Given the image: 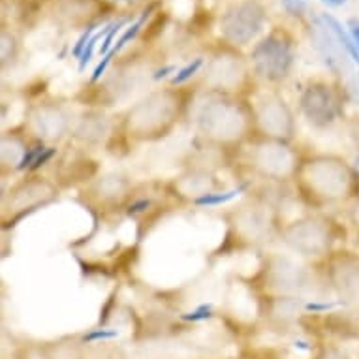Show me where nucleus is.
<instances>
[{"label": "nucleus", "mask_w": 359, "mask_h": 359, "mask_svg": "<svg viewBox=\"0 0 359 359\" xmlns=\"http://www.w3.org/2000/svg\"><path fill=\"white\" fill-rule=\"evenodd\" d=\"M341 295L346 305L359 311V264L344 265L341 273Z\"/></svg>", "instance_id": "9"}, {"label": "nucleus", "mask_w": 359, "mask_h": 359, "mask_svg": "<svg viewBox=\"0 0 359 359\" xmlns=\"http://www.w3.org/2000/svg\"><path fill=\"white\" fill-rule=\"evenodd\" d=\"M55 154H57V149L48 147V149H46V151H43V153L40 154V156H38V160H36L34 164H32V168H30L29 171H36V170H40V168H43V165L48 164L49 160L53 158Z\"/></svg>", "instance_id": "20"}, {"label": "nucleus", "mask_w": 359, "mask_h": 359, "mask_svg": "<svg viewBox=\"0 0 359 359\" xmlns=\"http://www.w3.org/2000/svg\"><path fill=\"white\" fill-rule=\"evenodd\" d=\"M348 32L352 36L355 48L359 49V19H350V21H348Z\"/></svg>", "instance_id": "23"}, {"label": "nucleus", "mask_w": 359, "mask_h": 359, "mask_svg": "<svg viewBox=\"0 0 359 359\" xmlns=\"http://www.w3.org/2000/svg\"><path fill=\"white\" fill-rule=\"evenodd\" d=\"M301 111L309 123L324 128L342 115V102L335 90L325 83H312L301 96Z\"/></svg>", "instance_id": "4"}, {"label": "nucleus", "mask_w": 359, "mask_h": 359, "mask_svg": "<svg viewBox=\"0 0 359 359\" xmlns=\"http://www.w3.org/2000/svg\"><path fill=\"white\" fill-rule=\"evenodd\" d=\"M256 162L264 173L273 177H286L294 170V156L286 147L280 145H262L256 153Z\"/></svg>", "instance_id": "8"}, {"label": "nucleus", "mask_w": 359, "mask_h": 359, "mask_svg": "<svg viewBox=\"0 0 359 359\" xmlns=\"http://www.w3.org/2000/svg\"><path fill=\"white\" fill-rule=\"evenodd\" d=\"M290 245L306 254H322L330 247V231L320 222H295L288 233Z\"/></svg>", "instance_id": "6"}, {"label": "nucleus", "mask_w": 359, "mask_h": 359, "mask_svg": "<svg viewBox=\"0 0 359 359\" xmlns=\"http://www.w3.org/2000/svg\"><path fill=\"white\" fill-rule=\"evenodd\" d=\"M350 220H352L353 226L359 230V198H355V201H353L352 211H350Z\"/></svg>", "instance_id": "24"}, {"label": "nucleus", "mask_w": 359, "mask_h": 359, "mask_svg": "<svg viewBox=\"0 0 359 359\" xmlns=\"http://www.w3.org/2000/svg\"><path fill=\"white\" fill-rule=\"evenodd\" d=\"M324 4H327V6L331 8H339V6H344L348 0H322Z\"/></svg>", "instance_id": "26"}, {"label": "nucleus", "mask_w": 359, "mask_h": 359, "mask_svg": "<svg viewBox=\"0 0 359 359\" xmlns=\"http://www.w3.org/2000/svg\"><path fill=\"white\" fill-rule=\"evenodd\" d=\"M38 126L48 140H57L66 130V117L55 107H46V109H40Z\"/></svg>", "instance_id": "10"}, {"label": "nucleus", "mask_w": 359, "mask_h": 359, "mask_svg": "<svg viewBox=\"0 0 359 359\" xmlns=\"http://www.w3.org/2000/svg\"><path fill=\"white\" fill-rule=\"evenodd\" d=\"M265 25V10L258 0H243L224 12L220 32L236 46H247L262 32Z\"/></svg>", "instance_id": "3"}, {"label": "nucleus", "mask_w": 359, "mask_h": 359, "mask_svg": "<svg viewBox=\"0 0 359 359\" xmlns=\"http://www.w3.org/2000/svg\"><path fill=\"white\" fill-rule=\"evenodd\" d=\"M258 123L265 134L280 140H288L294 134V118L284 102L267 100L262 104L258 113Z\"/></svg>", "instance_id": "7"}, {"label": "nucleus", "mask_w": 359, "mask_h": 359, "mask_svg": "<svg viewBox=\"0 0 359 359\" xmlns=\"http://www.w3.org/2000/svg\"><path fill=\"white\" fill-rule=\"evenodd\" d=\"M320 359H346V358L341 355L339 352H335V350H331V352H325V358H320Z\"/></svg>", "instance_id": "27"}, {"label": "nucleus", "mask_w": 359, "mask_h": 359, "mask_svg": "<svg viewBox=\"0 0 359 359\" xmlns=\"http://www.w3.org/2000/svg\"><path fill=\"white\" fill-rule=\"evenodd\" d=\"M309 183L314 196L324 201L350 200L359 190V171L344 160L324 156L309 165Z\"/></svg>", "instance_id": "1"}, {"label": "nucleus", "mask_w": 359, "mask_h": 359, "mask_svg": "<svg viewBox=\"0 0 359 359\" xmlns=\"http://www.w3.org/2000/svg\"><path fill=\"white\" fill-rule=\"evenodd\" d=\"M109 27H111V23L109 25H104L100 30H96L95 34L90 36V40H88L87 48L83 49L81 57H79V70H85V66L90 62V59H93V55H95V49L96 46H98V41L104 40L107 34V30H109Z\"/></svg>", "instance_id": "13"}, {"label": "nucleus", "mask_w": 359, "mask_h": 359, "mask_svg": "<svg viewBox=\"0 0 359 359\" xmlns=\"http://www.w3.org/2000/svg\"><path fill=\"white\" fill-rule=\"evenodd\" d=\"M201 66H203V60L201 59H194L192 62L183 66L181 70L175 72V76L171 77V85H183V83H187L189 79H192V77L198 74V70H200Z\"/></svg>", "instance_id": "15"}, {"label": "nucleus", "mask_w": 359, "mask_h": 359, "mask_svg": "<svg viewBox=\"0 0 359 359\" xmlns=\"http://www.w3.org/2000/svg\"><path fill=\"white\" fill-rule=\"evenodd\" d=\"M352 136H353V142H355V147L359 151V118L353 123V128H352ZM355 170L359 171V154H358V160H355Z\"/></svg>", "instance_id": "25"}, {"label": "nucleus", "mask_w": 359, "mask_h": 359, "mask_svg": "<svg viewBox=\"0 0 359 359\" xmlns=\"http://www.w3.org/2000/svg\"><path fill=\"white\" fill-rule=\"evenodd\" d=\"M154 8H156V4H151V6L145 10V12H142V15L134 21V23H130L126 29H124V32L121 34V38L117 40V43H115V48L111 49L113 53H118V51H123V48H126L130 41L134 40V38H137V34L142 32L143 25H145V21H147L149 18H151V13L154 12Z\"/></svg>", "instance_id": "11"}, {"label": "nucleus", "mask_w": 359, "mask_h": 359, "mask_svg": "<svg viewBox=\"0 0 359 359\" xmlns=\"http://www.w3.org/2000/svg\"><path fill=\"white\" fill-rule=\"evenodd\" d=\"M200 124L203 132L218 137L239 136L243 126V118L236 107L226 102H212L203 107L200 115Z\"/></svg>", "instance_id": "5"}, {"label": "nucleus", "mask_w": 359, "mask_h": 359, "mask_svg": "<svg viewBox=\"0 0 359 359\" xmlns=\"http://www.w3.org/2000/svg\"><path fill=\"white\" fill-rule=\"evenodd\" d=\"M93 34H95V27H93V25H88L87 29H85V32L79 36V40H77V43L74 46V49H72V55H74L76 59H79V57H81L83 49L87 48L88 40H90V36Z\"/></svg>", "instance_id": "18"}, {"label": "nucleus", "mask_w": 359, "mask_h": 359, "mask_svg": "<svg viewBox=\"0 0 359 359\" xmlns=\"http://www.w3.org/2000/svg\"><path fill=\"white\" fill-rule=\"evenodd\" d=\"M109 2H115V4H137L142 0H109Z\"/></svg>", "instance_id": "28"}, {"label": "nucleus", "mask_w": 359, "mask_h": 359, "mask_svg": "<svg viewBox=\"0 0 359 359\" xmlns=\"http://www.w3.org/2000/svg\"><path fill=\"white\" fill-rule=\"evenodd\" d=\"M245 187H239V189H233V190H228V192H217V194H201L198 198H194V203L200 207H215V205H222V203H228L231 201L233 198L241 194Z\"/></svg>", "instance_id": "12"}, {"label": "nucleus", "mask_w": 359, "mask_h": 359, "mask_svg": "<svg viewBox=\"0 0 359 359\" xmlns=\"http://www.w3.org/2000/svg\"><path fill=\"white\" fill-rule=\"evenodd\" d=\"M283 2V8L290 15H295V18H303L306 12V0H280Z\"/></svg>", "instance_id": "17"}, {"label": "nucleus", "mask_w": 359, "mask_h": 359, "mask_svg": "<svg viewBox=\"0 0 359 359\" xmlns=\"http://www.w3.org/2000/svg\"><path fill=\"white\" fill-rule=\"evenodd\" d=\"M128 19H118V21H113L111 27H109V30H107L106 38L102 40V46H100V55L102 57H106L109 51H111L113 48H115V38H117V34L121 32V30L124 29V27H128Z\"/></svg>", "instance_id": "14"}, {"label": "nucleus", "mask_w": 359, "mask_h": 359, "mask_svg": "<svg viewBox=\"0 0 359 359\" xmlns=\"http://www.w3.org/2000/svg\"><path fill=\"white\" fill-rule=\"evenodd\" d=\"M46 149H48V147L43 145V142L34 143L32 147L27 149V151H25V154H23V158H21V162H19L18 170H19V171L30 170V168H32V164H34L36 160H38V156H40V154L43 153Z\"/></svg>", "instance_id": "16"}, {"label": "nucleus", "mask_w": 359, "mask_h": 359, "mask_svg": "<svg viewBox=\"0 0 359 359\" xmlns=\"http://www.w3.org/2000/svg\"><path fill=\"white\" fill-rule=\"evenodd\" d=\"M254 70L267 81H280L288 77L294 66V46L284 32H271L252 51Z\"/></svg>", "instance_id": "2"}, {"label": "nucleus", "mask_w": 359, "mask_h": 359, "mask_svg": "<svg viewBox=\"0 0 359 359\" xmlns=\"http://www.w3.org/2000/svg\"><path fill=\"white\" fill-rule=\"evenodd\" d=\"M113 51H109V53L106 55V57H104V59H102V62L98 66H96V70H95V74H93V77H90V81L93 83H96L98 81V79H100L102 76H104V74H106V70H107V66L111 65V59H113Z\"/></svg>", "instance_id": "21"}, {"label": "nucleus", "mask_w": 359, "mask_h": 359, "mask_svg": "<svg viewBox=\"0 0 359 359\" xmlns=\"http://www.w3.org/2000/svg\"><path fill=\"white\" fill-rule=\"evenodd\" d=\"M113 337H117V331H95V333H88L85 335V341H98V339H113Z\"/></svg>", "instance_id": "22"}, {"label": "nucleus", "mask_w": 359, "mask_h": 359, "mask_svg": "<svg viewBox=\"0 0 359 359\" xmlns=\"http://www.w3.org/2000/svg\"><path fill=\"white\" fill-rule=\"evenodd\" d=\"M211 303L209 305H201L198 306L194 312H190V314H184L183 320H190V322H198V320H207L211 318Z\"/></svg>", "instance_id": "19"}]
</instances>
